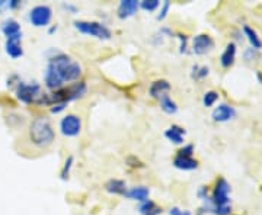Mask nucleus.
<instances>
[{"label": "nucleus", "mask_w": 262, "mask_h": 215, "mask_svg": "<svg viewBox=\"0 0 262 215\" xmlns=\"http://www.w3.org/2000/svg\"><path fill=\"white\" fill-rule=\"evenodd\" d=\"M63 7H65V9H67V10H70V12H71V13H76V12H77V7H76V6H73V4H68V3H67V4H63Z\"/></svg>", "instance_id": "obj_35"}, {"label": "nucleus", "mask_w": 262, "mask_h": 215, "mask_svg": "<svg viewBox=\"0 0 262 215\" xmlns=\"http://www.w3.org/2000/svg\"><path fill=\"white\" fill-rule=\"evenodd\" d=\"M210 74V68L207 65H194L191 71V77L196 80H204Z\"/></svg>", "instance_id": "obj_23"}, {"label": "nucleus", "mask_w": 262, "mask_h": 215, "mask_svg": "<svg viewBox=\"0 0 262 215\" xmlns=\"http://www.w3.org/2000/svg\"><path fill=\"white\" fill-rule=\"evenodd\" d=\"M171 92V83L165 79H159L154 80L150 87H149V95L153 99H160L163 96H166Z\"/></svg>", "instance_id": "obj_13"}, {"label": "nucleus", "mask_w": 262, "mask_h": 215, "mask_svg": "<svg viewBox=\"0 0 262 215\" xmlns=\"http://www.w3.org/2000/svg\"><path fill=\"white\" fill-rule=\"evenodd\" d=\"M169 7H171V1H163V4H162V7H160V12H159V15H157V21L162 22L166 19L168 12H169Z\"/></svg>", "instance_id": "obj_28"}, {"label": "nucleus", "mask_w": 262, "mask_h": 215, "mask_svg": "<svg viewBox=\"0 0 262 215\" xmlns=\"http://www.w3.org/2000/svg\"><path fill=\"white\" fill-rule=\"evenodd\" d=\"M159 6H160L159 0H143V1H140V7L146 12H154Z\"/></svg>", "instance_id": "obj_27"}, {"label": "nucleus", "mask_w": 262, "mask_h": 215, "mask_svg": "<svg viewBox=\"0 0 262 215\" xmlns=\"http://www.w3.org/2000/svg\"><path fill=\"white\" fill-rule=\"evenodd\" d=\"M3 7H7V1H6V0H0V10H1Z\"/></svg>", "instance_id": "obj_36"}, {"label": "nucleus", "mask_w": 262, "mask_h": 215, "mask_svg": "<svg viewBox=\"0 0 262 215\" xmlns=\"http://www.w3.org/2000/svg\"><path fill=\"white\" fill-rule=\"evenodd\" d=\"M73 163H74V157H73V156H68V157L66 159L65 166H63L62 172H60V179H62V180H67V179H68L70 170H71V167H73Z\"/></svg>", "instance_id": "obj_26"}, {"label": "nucleus", "mask_w": 262, "mask_h": 215, "mask_svg": "<svg viewBox=\"0 0 262 215\" xmlns=\"http://www.w3.org/2000/svg\"><path fill=\"white\" fill-rule=\"evenodd\" d=\"M1 32L4 34L6 40L13 38V37H19V35H22L21 25L15 19H6L1 23Z\"/></svg>", "instance_id": "obj_17"}, {"label": "nucleus", "mask_w": 262, "mask_h": 215, "mask_svg": "<svg viewBox=\"0 0 262 215\" xmlns=\"http://www.w3.org/2000/svg\"><path fill=\"white\" fill-rule=\"evenodd\" d=\"M235 118H236V109L229 104H220L213 112V119L216 122H229Z\"/></svg>", "instance_id": "obj_10"}, {"label": "nucleus", "mask_w": 262, "mask_h": 215, "mask_svg": "<svg viewBox=\"0 0 262 215\" xmlns=\"http://www.w3.org/2000/svg\"><path fill=\"white\" fill-rule=\"evenodd\" d=\"M196 195H198V198L204 202V201H207L210 196H208V189H207V186H201L199 189H198V192H196Z\"/></svg>", "instance_id": "obj_31"}, {"label": "nucleus", "mask_w": 262, "mask_h": 215, "mask_svg": "<svg viewBox=\"0 0 262 215\" xmlns=\"http://www.w3.org/2000/svg\"><path fill=\"white\" fill-rule=\"evenodd\" d=\"M6 53L10 58L16 60L23 55V48H22V35L19 37H13V38H7L4 44Z\"/></svg>", "instance_id": "obj_12"}, {"label": "nucleus", "mask_w": 262, "mask_h": 215, "mask_svg": "<svg viewBox=\"0 0 262 215\" xmlns=\"http://www.w3.org/2000/svg\"><path fill=\"white\" fill-rule=\"evenodd\" d=\"M41 86L37 83V82H32V83H25V82H18V86H16V96L18 99L23 102V104H32L40 99L41 96Z\"/></svg>", "instance_id": "obj_5"}, {"label": "nucleus", "mask_w": 262, "mask_h": 215, "mask_svg": "<svg viewBox=\"0 0 262 215\" xmlns=\"http://www.w3.org/2000/svg\"><path fill=\"white\" fill-rule=\"evenodd\" d=\"M149 195H150V191L149 188L146 186H134V188H130L126 191L124 196L129 198V199H132V201H138V202H146L149 199Z\"/></svg>", "instance_id": "obj_16"}, {"label": "nucleus", "mask_w": 262, "mask_h": 215, "mask_svg": "<svg viewBox=\"0 0 262 215\" xmlns=\"http://www.w3.org/2000/svg\"><path fill=\"white\" fill-rule=\"evenodd\" d=\"M138 211L143 215H159L162 213V210H160L154 202H152L150 199H147L146 202H143V204L140 205Z\"/></svg>", "instance_id": "obj_22"}, {"label": "nucleus", "mask_w": 262, "mask_h": 215, "mask_svg": "<svg viewBox=\"0 0 262 215\" xmlns=\"http://www.w3.org/2000/svg\"><path fill=\"white\" fill-rule=\"evenodd\" d=\"M159 101H160V108H162V110H163L165 113H168V115H175V113L178 112V105H176V102H175L169 95L160 98Z\"/></svg>", "instance_id": "obj_21"}, {"label": "nucleus", "mask_w": 262, "mask_h": 215, "mask_svg": "<svg viewBox=\"0 0 262 215\" xmlns=\"http://www.w3.org/2000/svg\"><path fill=\"white\" fill-rule=\"evenodd\" d=\"M56 138V132L54 128L50 122L48 118L45 116H38L35 118L31 125H29V140L34 146L37 147H48L53 144Z\"/></svg>", "instance_id": "obj_3"}, {"label": "nucleus", "mask_w": 262, "mask_h": 215, "mask_svg": "<svg viewBox=\"0 0 262 215\" xmlns=\"http://www.w3.org/2000/svg\"><path fill=\"white\" fill-rule=\"evenodd\" d=\"M174 166L179 170H184V172H191V170H196L198 169V161H196L194 157H184V156H175L174 159Z\"/></svg>", "instance_id": "obj_15"}, {"label": "nucleus", "mask_w": 262, "mask_h": 215, "mask_svg": "<svg viewBox=\"0 0 262 215\" xmlns=\"http://www.w3.org/2000/svg\"><path fill=\"white\" fill-rule=\"evenodd\" d=\"M257 77H258V80H260V83L262 85V74L261 73H257Z\"/></svg>", "instance_id": "obj_38"}, {"label": "nucleus", "mask_w": 262, "mask_h": 215, "mask_svg": "<svg viewBox=\"0 0 262 215\" xmlns=\"http://www.w3.org/2000/svg\"><path fill=\"white\" fill-rule=\"evenodd\" d=\"M59 128L65 137H77L82 131V119L74 113H68L60 119Z\"/></svg>", "instance_id": "obj_6"}, {"label": "nucleus", "mask_w": 262, "mask_h": 215, "mask_svg": "<svg viewBox=\"0 0 262 215\" xmlns=\"http://www.w3.org/2000/svg\"><path fill=\"white\" fill-rule=\"evenodd\" d=\"M169 215H191V213L187 211V210H181V208H178V207H174V208H171Z\"/></svg>", "instance_id": "obj_33"}, {"label": "nucleus", "mask_w": 262, "mask_h": 215, "mask_svg": "<svg viewBox=\"0 0 262 215\" xmlns=\"http://www.w3.org/2000/svg\"><path fill=\"white\" fill-rule=\"evenodd\" d=\"M74 28L85 34V35H90L93 38L98 40H109L112 37V32L105 23L95 21H76L74 22Z\"/></svg>", "instance_id": "obj_4"}, {"label": "nucleus", "mask_w": 262, "mask_h": 215, "mask_svg": "<svg viewBox=\"0 0 262 215\" xmlns=\"http://www.w3.org/2000/svg\"><path fill=\"white\" fill-rule=\"evenodd\" d=\"M178 38H179V41H181V45H179V51L184 54V53H187V47H188V38H187V35H182V34H178Z\"/></svg>", "instance_id": "obj_30"}, {"label": "nucleus", "mask_w": 262, "mask_h": 215, "mask_svg": "<svg viewBox=\"0 0 262 215\" xmlns=\"http://www.w3.org/2000/svg\"><path fill=\"white\" fill-rule=\"evenodd\" d=\"M140 9V1L137 0H121L117 7V15L120 19H127L137 13Z\"/></svg>", "instance_id": "obj_9"}, {"label": "nucleus", "mask_w": 262, "mask_h": 215, "mask_svg": "<svg viewBox=\"0 0 262 215\" xmlns=\"http://www.w3.org/2000/svg\"><path fill=\"white\" fill-rule=\"evenodd\" d=\"M194 153V146L193 144H187L182 149L178 150V156H184V157H193Z\"/></svg>", "instance_id": "obj_29"}, {"label": "nucleus", "mask_w": 262, "mask_h": 215, "mask_svg": "<svg viewBox=\"0 0 262 215\" xmlns=\"http://www.w3.org/2000/svg\"><path fill=\"white\" fill-rule=\"evenodd\" d=\"M66 107H67V104L66 102H60V104H56V105H53L51 107V113H60L62 110H65Z\"/></svg>", "instance_id": "obj_32"}, {"label": "nucleus", "mask_w": 262, "mask_h": 215, "mask_svg": "<svg viewBox=\"0 0 262 215\" xmlns=\"http://www.w3.org/2000/svg\"><path fill=\"white\" fill-rule=\"evenodd\" d=\"M236 44L229 43L226 45L221 57H220V64L223 68H230L232 65L235 64V60H236Z\"/></svg>", "instance_id": "obj_14"}, {"label": "nucleus", "mask_w": 262, "mask_h": 215, "mask_svg": "<svg viewBox=\"0 0 262 215\" xmlns=\"http://www.w3.org/2000/svg\"><path fill=\"white\" fill-rule=\"evenodd\" d=\"M56 31H57V26H53V28H50V29H48V32H50V34H53V32H56Z\"/></svg>", "instance_id": "obj_37"}, {"label": "nucleus", "mask_w": 262, "mask_h": 215, "mask_svg": "<svg viewBox=\"0 0 262 215\" xmlns=\"http://www.w3.org/2000/svg\"><path fill=\"white\" fill-rule=\"evenodd\" d=\"M165 137L174 144H182L184 137H185V129L179 125H172L165 131Z\"/></svg>", "instance_id": "obj_18"}, {"label": "nucleus", "mask_w": 262, "mask_h": 215, "mask_svg": "<svg viewBox=\"0 0 262 215\" xmlns=\"http://www.w3.org/2000/svg\"><path fill=\"white\" fill-rule=\"evenodd\" d=\"M214 48V40L208 34H198L193 38V53L196 55H204Z\"/></svg>", "instance_id": "obj_8"}, {"label": "nucleus", "mask_w": 262, "mask_h": 215, "mask_svg": "<svg viewBox=\"0 0 262 215\" xmlns=\"http://www.w3.org/2000/svg\"><path fill=\"white\" fill-rule=\"evenodd\" d=\"M19 4H21V1H18V0H12V1H7V7H9V9H16Z\"/></svg>", "instance_id": "obj_34"}, {"label": "nucleus", "mask_w": 262, "mask_h": 215, "mask_svg": "<svg viewBox=\"0 0 262 215\" xmlns=\"http://www.w3.org/2000/svg\"><path fill=\"white\" fill-rule=\"evenodd\" d=\"M105 191L108 194L112 195H123L126 194L127 191V186H126V182L124 180H120V179H109L108 182L105 183Z\"/></svg>", "instance_id": "obj_19"}, {"label": "nucleus", "mask_w": 262, "mask_h": 215, "mask_svg": "<svg viewBox=\"0 0 262 215\" xmlns=\"http://www.w3.org/2000/svg\"><path fill=\"white\" fill-rule=\"evenodd\" d=\"M44 83L50 90H59L63 87V80L60 79V76L57 74V71L53 68V65L47 64L45 73H44Z\"/></svg>", "instance_id": "obj_11"}, {"label": "nucleus", "mask_w": 262, "mask_h": 215, "mask_svg": "<svg viewBox=\"0 0 262 215\" xmlns=\"http://www.w3.org/2000/svg\"><path fill=\"white\" fill-rule=\"evenodd\" d=\"M232 188L224 177H218L216 182L213 195L202 202L199 208V215L210 213L214 215H230L232 214V199H230Z\"/></svg>", "instance_id": "obj_1"}, {"label": "nucleus", "mask_w": 262, "mask_h": 215, "mask_svg": "<svg viewBox=\"0 0 262 215\" xmlns=\"http://www.w3.org/2000/svg\"><path fill=\"white\" fill-rule=\"evenodd\" d=\"M218 96H220V95H218V92H216V90H208V92H205V93H204V98H202L204 107H213L218 101Z\"/></svg>", "instance_id": "obj_24"}, {"label": "nucleus", "mask_w": 262, "mask_h": 215, "mask_svg": "<svg viewBox=\"0 0 262 215\" xmlns=\"http://www.w3.org/2000/svg\"><path fill=\"white\" fill-rule=\"evenodd\" d=\"M242 31H243L245 37L248 38V41L251 43V47L260 51L262 48V40L258 37L257 31H255L254 28H251L249 25H243V26H242Z\"/></svg>", "instance_id": "obj_20"}, {"label": "nucleus", "mask_w": 262, "mask_h": 215, "mask_svg": "<svg viewBox=\"0 0 262 215\" xmlns=\"http://www.w3.org/2000/svg\"><path fill=\"white\" fill-rule=\"evenodd\" d=\"M260 57H261L260 51H258V50H255V48H252V47H249V48H246V50L243 51V58H245V61H246V63H254V61H258V60H260Z\"/></svg>", "instance_id": "obj_25"}, {"label": "nucleus", "mask_w": 262, "mask_h": 215, "mask_svg": "<svg viewBox=\"0 0 262 215\" xmlns=\"http://www.w3.org/2000/svg\"><path fill=\"white\" fill-rule=\"evenodd\" d=\"M48 64L53 65V68L57 71V74L60 76L63 83L65 82H79V79L83 73L82 65L77 61H74L68 55H66L63 53H59V51H56V54L53 57H50Z\"/></svg>", "instance_id": "obj_2"}, {"label": "nucleus", "mask_w": 262, "mask_h": 215, "mask_svg": "<svg viewBox=\"0 0 262 215\" xmlns=\"http://www.w3.org/2000/svg\"><path fill=\"white\" fill-rule=\"evenodd\" d=\"M51 18H53V10L47 4H38V6L32 7L29 12V22L37 28L48 26V23L51 22Z\"/></svg>", "instance_id": "obj_7"}]
</instances>
